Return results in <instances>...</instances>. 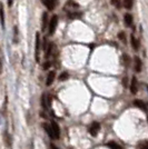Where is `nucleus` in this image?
I'll return each instance as SVG.
<instances>
[{
	"label": "nucleus",
	"instance_id": "obj_1",
	"mask_svg": "<svg viewBox=\"0 0 148 149\" xmlns=\"http://www.w3.org/2000/svg\"><path fill=\"white\" fill-rule=\"evenodd\" d=\"M57 26H58V17L57 16H52L49 23H48V32H49V35H54L55 34Z\"/></svg>",
	"mask_w": 148,
	"mask_h": 149
},
{
	"label": "nucleus",
	"instance_id": "obj_2",
	"mask_svg": "<svg viewBox=\"0 0 148 149\" xmlns=\"http://www.w3.org/2000/svg\"><path fill=\"white\" fill-rule=\"evenodd\" d=\"M50 127H51L52 134H54V139H59V137H60V128H59V125L57 124L56 121H51Z\"/></svg>",
	"mask_w": 148,
	"mask_h": 149
},
{
	"label": "nucleus",
	"instance_id": "obj_3",
	"mask_svg": "<svg viewBox=\"0 0 148 149\" xmlns=\"http://www.w3.org/2000/svg\"><path fill=\"white\" fill-rule=\"evenodd\" d=\"M99 130H100V125H99V122L94 121L92 125H90V127H89V134H90L92 137H96V136L98 135Z\"/></svg>",
	"mask_w": 148,
	"mask_h": 149
},
{
	"label": "nucleus",
	"instance_id": "obj_4",
	"mask_svg": "<svg viewBox=\"0 0 148 149\" xmlns=\"http://www.w3.org/2000/svg\"><path fill=\"white\" fill-rule=\"evenodd\" d=\"M39 50H40V35H39V32H37L36 34V54H35V58L37 62H39Z\"/></svg>",
	"mask_w": 148,
	"mask_h": 149
},
{
	"label": "nucleus",
	"instance_id": "obj_5",
	"mask_svg": "<svg viewBox=\"0 0 148 149\" xmlns=\"http://www.w3.org/2000/svg\"><path fill=\"white\" fill-rule=\"evenodd\" d=\"M130 91L133 95H136L138 91V82H137V79L136 77L131 78V82H130Z\"/></svg>",
	"mask_w": 148,
	"mask_h": 149
},
{
	"label": "nucleus",
	"instance_id": "obj_6",
	"mask_svg": "<svg viewBox=\"0 0 148 149\" xmlns=\"http://www.w3.org/2000/svg\"><path fill=\"white\" fill-rule=\"evenodd\" d=\"M55 77H56V72L55 71H50L47 76V80H46V85L47 86H51L54 80H55Z\"/></svg>",
	"mask_w": 148,
	"mask_h": 149
},
{
	"label": "nucleus",
	"instance_id": "obj_7",
	"mask_svg": "<svg viewBox=\"0 0 148 149\" xmlns=\"http://www.w3.org/2000/svg\"><path fill=\"white\" fill-rule=\"evenodd\" d=\"M134 61H135V70L137 72H140L141 71V67H142V64H141V60L139 57H136L134 58Z\"/></svg>",
	"mask_w": 148,
	"mask_h": 149
},
{
	"label": "nucleus",
	"instance_id": "obj_8",
	"mask_svg": "<svg viewBox=\"0 0 148 149\" xmlns=\"http://www.w3.org/2000/svg\"><path fill=\"white\" fill-rule=\"evenodd\" d=\"M0 22H1L2 28L5 29V25H6V22H5V9H3L2 3H0Z\"/></svg>",
	"mask_w": 148,
	"mask_h": 149
},
{
	"label": "nucleus",
	"instance_id": "obj_9",
	"mask_svg": "<svg viewBox=\"0 0 148 149\" xmlns=\"http://www.w3.org/2000/svg\"><path fill=\"white\" fill-rule=\"evenodd\" d=\"M134 106L138 107V108H139V109H141V110H146V109H147L146 104H145L142 100H139V99L134 100Z\"/></svg>",
	"mask_w": 148,
	"mask_h": 149
},
{
	"label": "nucleus",
	"instance_id": "obj_10",
	"mask_svg": "<svg viewBox=\"0 0 148 149\" xmlns=\"http://www.w3.org/2000/svg\"><path fill=\"white\" fill-rule=\"evenodd\" d=\"M124 21H125V25H126V26L130 27V26L133 25V16L129 14H126L124 16Z\"/></svg>",
	"mask_w": 148,
	"mask_h": 149
},
{
	"label": "nucleus",
	"instance_id": "obj_11",
	"mask_svg": "<svg viewBox=\"0 0 148 149\" xmlns=\"http://www.w3.org/2000/svg\"><path fill=\"white\" fill-rule=\"evenodd\" d=\"M41 2L43 3V6L46 8H48L49 10H54L55 8V3L51 1V0H41Z\"/></svg>",
	"mask_w": 148,
	"mask_h": 149
},
{
	"label": "nucleus",
	"instance_id": "obj_12",
	"mask_svg": "<svg viewBox=\"0 0 148 149\" xmlns=\"http://www.w3.org/2000/svg\"><path fill=\"white\" fill-rule=\"evenodd\" d=\"M130 43H131V46H133V49L138 50V48H139V43H138V40H136V38H135L133 35L130 36Z\"/></svg>",
	"mask_w": 148,
	"mask_h": 149
},
{
	"label": "nucleus",
	"instance_id": "obj_13",
	"mask_svg": "<svg viewBox=\"0 0 148 149\" xmlns=\"http://www.w3.org/2000/svg\"><path fill=\"white\" fill-rule=\"evenodd\" d=\"M47 27H48V14L47 12H43L42 14V30H45Z\"/></svg>",
	"mask_w": 148,
	"mask_h": 149
},
{
	"label": "nucleus",
	"instance_id": "obj_14",
	"mask_svg": "<svg viewBox=\"0 0 148 149\" xmlns=\"http://www.w3.org/2000/svg\"><path fill=\"white\" fill-rule=\"evenodd\" d=\"M43 129L46 130V133L48 134L51 139H54V134H52V130H51V127H50V125L48 124H43Z\"/></svg>",
	"mask_w": 148,
	"mask_h": 149
},
{
	"label": "nucleus",
	"instance_id": "obj_15",
	"mask_svg": "<svg viewBox=\"0 0 148 149\" xmlns=\"http://www.w3.org/2000/svg\"><path fill=\"white\" fill-rule=\"evenodd\" d=\"M107 147H108V148H110V149H121V147H120L119 145L115 141L107 142Z\"/></svg>",
	"mask_w": 148,
	"mask_h": 149
},
{
	"label": "nucleus",
	"instance_id": "obj_16",
	"mask_svg": "<svg viewBox=\"0 0 148 149\" xmlns=\"http://www.w3.org/2000/svg\"><path fill=\"white\" fill-rule=\"evenodd\" d=\"M134 5V0H124V7L126 9H131Z\"/></svg>",
	"mask_w": 148,
	"mask_h": 149
},
{
	"label": "nucleus",
	"instance_id": "obj_17",
	"mask_svg": "<svg viewBox=\"0 0 148 149\" xmlns=\"http://www.w3.org/2000/svg\"><path fill=\"white\" fill-rule=\"evenodd\" d=\"M123 60H124V64H125V66H129V64H130V58H129V56H128V55L124 54V55H123Z\"/></svg>",
	"mask_w": 148,
	"mask_h": 149
},
{
	"label": "nucleus",
	"instance_id": "obj_18",
	"mask_svg": "<svg viewBox=\"0 0 148 149\" xmlns=\"http://www.w3.org/2000/svg\"><path fill=\"white\" fill-rule=\"evenodd\" d=\"M81 14H80V12H69L68 14V17L70 18V19H75V18H78V17H80Z\"/></svg>",
	"mask_w": 148,
	"mask_h": 149
},
{
	"label": "nucleus",
	"instance_id": "obj_19",
	"mask_svg": "<svg viewBox=\"0 0 148 149\" xmlns=\"http://www.w3.org/2000/svg\"><path fill=\"white\" fill-rule=\"evenodd\" d=\"M18 41H19V40H18V28H17V27H14V43H17Z\"/></svg>",
	"mask_w": 148,
	"mask_h": 149
},
{
	"label": "nucleus",
	"instance_id": "obj_20",
	"mask_svg": "<svg viewBox=\"0 0 148 149\" xmlns=\"http://www.w3.org/2000/svg\"><path fill=\"white\" fill-rule=\"evenodd\" d=\"M138 149H148V141H141L138 145Z\"/></svg>",
	"mask_w": 148,
	"mask_h": 149
},
{
	"label": "nucleus",
	"instance_id": "obj_21",
	"mask_svg": "<svg viewBox=\"0 0 148 149\" xmlns=\"http://www.w3.org/2000/svg\"><path fill=\"white\" fill-rule=\"evenodd\" d=\"M118 38H119L121 41L126 43V35H125V32H124V31H120L119 34H118Z\"/></svg>",
	"mask_w": 148,
	"mask_h": 149
},
{
	"label": "nucleus",
	"instance_id": "obj_22",
	"mask_svg": "<svg viewBox=\"0 0 148 149\" xmlns=\"http://www.w3.org/2000/svg\"><path fill=\"white\" fill-rule=\"evenodd\" d=\"M110 2H112V5H114L115 7L118 8V9L121 7V3H120L119 0H110Z\"/></svg>",
	"mask_w": 148,
	"mask_h": 149
},
{
	"label": "nucleus",
	"instance_id": "obj_23",
	"mask_svg": "<svg viewBox=\"0 0 148 149\" xmlns=\"http://www.w3.org/2000/svg\"><path fill=\"white\" fill-rule=\"evenodd\" d=\"M68 77H69V75H68L67 72H63V73L59 76V80H60V81H65Z\"/></svg>",
	"mask_w": 148,
	"mask_h": 149
},
{
	"label": "nucleus",
	"instance_id": "obj_24",
	"mask_svg": "<svg viewBox=\"0 0 148 149\" xmlns=\"http://www.w3.org/2000/svg\"><path fill=\"white\" fill-rule=\"evenodd\" d=\"M46 100H47V98H46V95H42L41 97V106L42 108H47V102H46Z\"/></svg>",
	"mask_w": 148,
	"mask_h": 149
},
{
	"label": "nucleus",
	"instance_id": "obj_25",
	"mask_svg": "<svg viewBox=\"0 0 148 149\" xmlns=\"http://www.w3.org/2000/svg\"><path fill=\"white\" fill-rule=\"evenodd\" d=\"M51 49H52V43H50L49 47H48V49L46 51V57H49L50 55H51Z\"/></svg>",
	"mask_w": 148,
	"mask_h": 149
},
{
	"label": "nucleus",
	"instance_id": "obj_26",
	"mask_svg": "<svg viewBox=\"0 0 148 149\" xmlns=\"http://www.w3.org/2000/svg\"><path fill=\"white\" fill-rule=\"evenodd\" d=\"M123 86H124L125 88L128 87V78H127V77H125V78L123 79Z\"/></svg>",
	"mask_w": 148,
	"mask_h": 149
},
{
	"label": "nucleus",
	"instance_id": "obj_27",
	"mask_svg": "<svg viewBox=\"0 0 148 149\" xmlns=\"http://www.w3.org/2000/svg\"><path fill=\"white\" fill-rule=\"evenodd\" d=\"M50 67V62L49 61H46V64H43V69H48Z\"/></svg>",
	"mask_w": 148,
	"mask_h": 149
},
{
	"label": "nucleus",
	"instance_id": "obj_28",
	"mask_svg": "<svg viewBox=\"0 0 148 149\" xmlns=\"http://www.w3.org/2000/svg\"><path fill=\"white\" fill-rule=\"evenodd\" d=\"M8 5L11 6V5H12V0H8Z\"/></svg>",
	"mask_w": 148,
	"mask_h": 149
},
{
	"label": "nucleus",
	"instance_id": "obj_29",
	"mask_svg": "<svg viewBox=\"0 0 148 149\" xmlns=\"http://www.w3.org/2000/svg\"><path fill=\"white\" fill-rule=\"evenodd\" d=\"M51 149H58V148H57L55 145H51Z\"/></svg>",
	"mask_w": 148,
	"mask_h": 149
},
{
	"label": "nucleus",
	"instance_id": "obj_30",
	"mask_svg": "<svg viewBox=\"0 0 148 149\" xmlns=\"http://www.w3.org/2000/svg\"><path fill=\"white\" fill-rule=\"evenodd\" d=\"M51 1H52V2H54V3L56 5V0H51Z\"/></svg>",
	"mask_w": 148,
	"mask_h": 149
},
{
	"label": "nucleus",
	"instance_id": "obj_31",
	"mask_svg": "<svg viewBox=\"0 0 148 149\" xmlns=\"http://www.w3.org/2000/svg\"><path fill=\"white\" fill-rule=\"evenodd\" d=\"M147 120H148V117H147Z\"/></svg>",
	"mask_w": 148,
	"mask_h": 149
}]
</instances>
